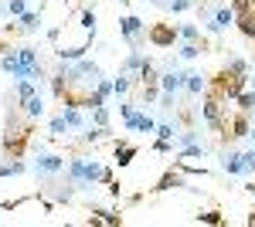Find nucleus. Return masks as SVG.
<instances>
[{"label": "nucleus", "instance_id": "9d476101", "mask_svg": "<svg viewBox=\"0 0 255 227\" xmlns=\"http://www.w3.org/2000/svg\"><path fill=\"white\" fill-rule=\"evenodd\" d=\"M184 72H177V68H167V72H163V75H160V88H163V92H180V88H184Z\"/></svg>", "mask_w": 255, "mask_h": 227}, {"label": "nucleus", "instance_id": "cd10ccee", "mask_svg": "<svg viewBox=\"0 0 255 227\" xmlns=\"http://www.w3.org/2000/svg\"><path fill=\"white\" fill-rule=\"evenodd\" d=\"M197 0H167V10H174V14H184V10H191Z\"/></svg>", "mask_w": 255, "mask_h": 227}, {"label": "nucleus", "instance_id": "393cba45", "mask_svg": "<svg viewBox=\"0 0 255 227\" xmlns=\"http://www.w3.org/2000/svg\"><path fill=\"white\" fill-rule=\"evenodd\" d=\"M92 224H109V227H116L119 217H116V214H109V210H96V214H92Z\"/></svg>", "mask_w": 255, "mask_h": 227}, {"label": "nucleus", "instance_id": "a211bd4d", "mask_svg": "<svg viewBox=\"0 0 255 227\" xmlns=\"http://www.w3.org/2000/svg\"><path fill=\"white\" fill-rule=\"evenodd\" d=\"M20 173H27V163H20V159L0 163V176H20Z\"/></svg>", "mask_w": 255, "mask_h": 227}, {"label": "nucleus", "instance_id": "f3484780", "mask_svg": "<svg viewBox=\"0 0 255 227\" xmlns=\"http://www.w3.org/2000/svg\"><path fill=\"white\" fill-rule=\"evenodd\" d=\"M177 187H184V176H180V173H163V176H160V183H157V190H177Z\"/></svg>", "mask_w": 255, "mask_h": 227}, {"label": "nucleus", "instance_id": "aec40b11", "mask_svg": "<svg viewBox=\"0 0 255 227\" xmlns=\"http://www.w3.org/2000/svg\"><path fill=\"white\" fill-rule=\"evenodd\" d=\"M201 51H204V41H184V44H180V58H187V61L197 58Z\"/></svg>", "mask_w": 255, "mask_h": 227}, {"label": "nucleus", "instance_id": "5701e85b", "mask_svg": "<svg viewBox=\"0 0 255 227\" xmlns=\"http://www.w3.org/2000/svg\"><path fill=\"white\" fill-rule=\"evenodd\" d=\"M157 139H177V122H157Z\"/></svg>", "mask_w": 255, "mask_h": 227}, {"label": "nucleus", "instance_id": "72a5a7b5", "mask_svg": "<svg viewBox=\"0 0 255 227\" xmlns=\"http://www.w3.org/2000/svg\"><path fill=\"white\" fill-rule=\"evenodd\" d=\"M249 136H252V139H255V126H252V133H249Z\"/></svg>", "mask_w": 255, "mask_h": 227}, {"label": "nucleus", "instance_id": "7c9ffc66", "mask_svg": "<svg viewBox=\"0 0 255 227\" xmlns=\"http://www.w3.org/2000/svg\"><path fill=\"white\" fill-rule=\"evenodd\" d=\"M96 92L102 95V98H106V95L113 92V78H99V81H96Z\"/></svg>", "mask_w": 255, "mask_h": 227}, {"label": "nucleus", "instance_id": "39448f33", "mask_svg": "<svg viewBox=\"0 0 255 227\" xmlns=\"http://www.w3.org/2000/svg\"><path fill=\"white\" fill-rule=\"evenodd\" d=\"M204 20H208V31L221 34V31H228V27L235 24V7H232V3H221V7H218V10H211Z\"/></svg>", "mask_w": 255, "mask_h": 227}, {"label": "nucleus", "instance_id": "6ab92c4d", "mask_svg": "<svg viewBox=\"0 0 255 227\" xmlns=\"http://www.w3.org/2000/svg\"><path fill=\"white\" fill-rule=\"evenodd\" d=\"M129 88H133V78L126 75V72H119V75L113 78V92L116 95H129Z\"/></svg>", "mask_w": 255, "mask_h": 227}, {"label": "nucleus", "instance_id": "4468645a", "mask_svg": "<svg viewBox=\"0 0 255 227\" xmlns=\"http://www.w3.org/2000/svg\"><path fill=\"white\" fill-rule=\"evenodd\" d=\"M221 170L228 173V176H238V173H245L242 152H225V159H221Z\"/></svg>", "mask_w": 255, "mask_h": 227}, {"label": "nucleus", "instance_id": "9b49d317", "mask_svg": "<svg viewBox=\"0 0 255 227\" xmlns=\"http://www.w3.org/2000/svg\"><path fill=\"white\" fill-rule=\"evenodd\" d=\"M61 115H65L68 129H85V115L79 112V105H75V102H65V105H61Z\"/></svg>", "mask_w": 255, "mask_h": 227}, {"label": "nucleus", "instance_id": "ddd939ff", "mask_svg": "<svg viewBox=\"0 0 255 227\" xmlns=\"http://www.w3.org/2000/svg\"><path fill=\"white\" fill-rule=\"evenodd\" d=\"M146 61H150V58L143 55L139 48H129V55H126V61H123V72H126V75H129V72H136V75H139V68H143Z\"/></svg>", "mask_w": 255, "mask_h": 227}, {"label": "nucleus", "instance_id": "20e7f679", "mask_svg": "<svg viewBox=\"0 0 255 227\" xmlns=\"http://www.w3.org/2000/svg\"><path fill=\"white\" fill-rule=\"evenodd\" d=\"M201 115H204V122H208L211 129L225 133V112H221V98H218L215 92L204 98V105H201Z\"/></svg>", "mask_w": 255, "mask_h": 227}, {"label": "nucleus", "instance_id": "423d86ee", "mask_svg": "<svg viewBox=\"0 0 255 227\" xmlns=\"http://www.w3.org/2000/svg\"><path fill=\"white\" fill-rule=\"evenodd\" d=\"M119 34L126 38V44H129V48H139V44H143V34H146V27H143V20H139V17H133V14H129V17L119 20Z\"/></svg>", "mask_w": 255, "mask_h": 227}, {"label": "nucleus", "instance_id": "4be33fe9", "mask_svg": "<svg viewBox=\"0 0 255 227\" xmlns=\"http://www.w3.org/2000/svg\"><path fill=\"white\" fill-rule=\"evenodd\" d=\"M82 31H85V38H96V14L89 7L82 10Z\"/></svg>", "mask_w": 255, "mask_h": 227}, {"label": "nucleus", "instance_id": "1a4fd4ad", "mask_svg": "<svg viewBox=\"0 0 255 227\" xmlns=\"http://www.w3.org/2000/svg\"><path fill=\"white\" fill-rule=\"evenodd\" d=\"M41 27V14H34V10H24V14H20L17 17V27H7V31H10V34H34V31H38Z\"/></svg>", "mask_w": 255, "mask_h": 227}, {"label": "nucleus", "instance_id": "f8f14e48", "mask_svg": "<svg viewBox=\"0 0 255 227\" xmlns=\"http://www.w3.org/2000/svg\"><path fill=\"white\" fill-rule=\"evenodd\" d=\"M184 92L191 95V98H197L201 92H208V78H204V75H197V72H191V75L184 78Z\"/></svg>", "mask_w": 255, "mask_h": 227}, {"label": "nucleus", "instance_id": "7ed1b4c3", "mask_svg": "<svg viewBox=\"0 0 255 227\" xmlns=\"http://www.w3.org/2000/svg\"><path fill=\"white\" fill-rule=\"evenodd\" d=\"M65 156H58V152H44V156H38L34 159V173H38L41 180H51V176H58V173H65Z\"/></svg>", "mask_w": 255, "mask_h": 227}, {"label": "nucleus", "instance_id": "2eb2a0df", "mask_svg": "<svg viewBox=\"0 0 255 227\" xmlns=\"http://www.w3.org/2000/svg\"><path fill=\"white\" fill-rule=\"evenodd\" d=\"M20 109H24V115H27V119H41V115H44V102H41V92H38V95H31L27 102H20Z\"/></svg>", "mask_w": 255, "mask_h": 227}, {"label": "nucleus", "instance_id": "6e6552de", "mask_svg": "<svg viewBox=\"0 0 255 227\" xmlns=\"http://www.w3.org/2000/svg\"><path fill=\"white\" fill-rule=\"evenodd\" d=\"M174 38H177V27H174V24H160V27H153V31L146 34V41H150V44H157V48L174 44Z\"/></svg>", "mask_w": 255, "mask_h": 227}, {"label": "nucleus", "instance_id": "0eeeda50", "mask_svg": "<svg viewBox=\"0 0 255 227\" xmlns=\"http://www.w3.org/2000/svg\"><path fill=\"white\" fill-rule=\"evenodd\" d=\"M126 129L129 133H157V122H153V115H146V112H133L126 119Z\"/></svg>", "mask_w": 255, "mask_h": 227}, {"label": "nucleus", "instance_id": "dca6fc26", "mask_svg": "<svg viewBox=\"0 0 255 227\" xmlns=\"http://www.w3.org/2000/svg\"><path fill=\"white\" fill-rule=\"evenodd\" d=\"M136 159V146H129V143H119L116 146V163L119 166H129Z\"/></svg>", "mask_w": 255, "mask_h": 227}, {"label": "nucleus", "instance_id": "bb28decb", "mask_svg": "<svg viewBox=\"0 0 255 227\" xmlns=\"http://www.w3.org/2000/svg\"><path fill=\"white\" fill-rule=\"evenodd\" d=\"M225 72H228V75H249V65H245V61H242V58H232V61H228V68H225Z\"/></svg>", "mask_w": 255, "mask_h": 227}, {"label": "nucleus", "instance_id": "473e14b6", "mask_svg": "<svg viewBox=\"0 0 255 227\" xmlns=\"http://www.w3.org/2000/svg\"><path fill=\"white\" fill-rule=\"evenodd\" d=\"M3 51H7V44H0V55H3Z\"/></svg>", "mask_w": 255, "mask_h": 227}, {"label": "nucleus", "instance_id": "2f4dec72", "mask_svg": "<svg viewBox=\"0 0 255 227\" xmlns=\"http://www.w3.org/2000/svg\"><path fill=\"white\" fill-rule=\"evenodd\" d=\"M242 163H245V173H255V152H242Z\"/></svg>", "mask_w": 255, "mask_h": 227}, {"label": "nucleus", "instance_id": "c85d7f7f", "mask_svg": "<svg viewBox=\"0 0 255 227\" xmlns=\"http://www.w3.org/2000/svg\"><path fill=\"white\" fill-rule=\"evenodd\" d=\"M92 122H96V126H106V129H109V109H106V105L92 109Z\"/></svg>", "mask_w": 255, "mask_h": 227}, {"label": "nucleus", "instance_id": "412c9836", "mask_svg": "<svg viewBox=\"0 0 255 227\" xmlns=\"http://www.w3.org/2000/svg\"><path fill=\"white\" fill-rule=\"evenodd\" d=\"M177 38H184V41H204L197 24H184V27H177Z\"/></svg>", "mask_w": 255, "mask_h": 227}, {"label": "nucleus", "instance_id": "f257e3e1", "mask_svg": "<svg viewBox=\"0 0 255 227\" xmlns=\"http://www.w3.org/2000/svg\"><path fill=\"white\" fill-rule=\"evenodd\" d=\"M0 68H3L7 75H14L17 81L20 78H31V81L44 85V68H41L34 48H7V51L0 55Z\"/></svg>", "mask_w": 255, "mask_h": 227}, {"label": "nucleus", "instance_id": "c756f323", "mask_svg": "<svg viewBox=\"0 0 255 227\" xmlns=\"http://www.w3.org/2000/svg\"><path fill=\"white\" fill-rule=\"evenodd\" d=\"M197 221H201V224H221L225 217H221L218 210H208V214H197Z\"/></svg>", "mask_w": 255, "mask_h": 227}, {"label": "nucleus", "instance_id": "a878e982", "mask_svg": "<svg viewBox=\"0 0 255 227\" xmlns=\"http://www.w3.org/2000/svg\"><path fill=\"white\" fill-rule=\"evenodd\" d=\"M51 136H55V139L68 136V122H65V115H55V119H51Z\"/></svg>", "mask_w": 255, "mask_h": 227}, {"label": "nucleus", "instance_id": "f03ea898", "mask_svg": "<svg viewBox=\"0 0 255 227\" xmlns=\"http://www.w3.org/2000/svg\"><path fill=\"white\" fill-rule=\"evenodd\" d=\"M65 176L72 187H92V183H113V170L102 166L99 159H85V156H72L68 166H65Z\"/></svg>", "mask_w": 255, "mask_h": 227}, {"label": "nucleus", "instance_id": "b1692460", "mask_svg": "<svg viewBox=\"0 0 255 227\" xmlns=\"http://www.w3.org/2000/svg\"><path fill=\"white\" fill-rule=\"evenodd\" d=\"M3 7H7V17H20L27 10V0H3Z\"/></svg>", "mask_w": 255, "mask_h": 227}]
</instances>
